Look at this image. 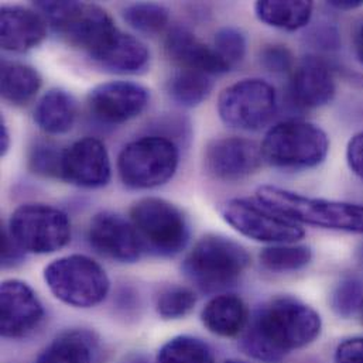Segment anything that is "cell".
<instances>
[{
  "label": "cell",
  "mask_w": 363,
  "mask_h": 363,
  "mask_svg": "<svg viewBox=\"0 0 363 363\" xmlns=\"http://www.w3.org/2000/svg\"><path fill=\"white\" fill-rule=\"evenodd\" d=\"M321 328L314 308L294 297H277L255 314L242 348L256 359L274 362L314 342Z\"/></svg>",
  "instance_id": "6da1fadb"
},
{
  "label": "cell",
  "mask_w": 363,
  "mask_h": 363,
  "mask_svg": "<svg viewBox=\"0 0 363 363\" xmlns=\"http://www.w3.org/2000/svg\"><path fill=\"white\" fill-rule=\"evenodd\" d=\"M257 199L297 223L363 233V205L314 198L276 185L260 186Z\"/></svg>",
  "instance_id": "7a4b0ae2"
},
{
  "label": "cell",
  "mask_w": 363,
  "mask_h": 363,
  "mask_svg": "<svg viewBox=\"0 0 363 363\" xmlns=\"http://www.w3.org/2000/svg\"><path fill=\"white\" fill-rule=\"evenodd\" d=\"M249 255L238 242L206 235L188 253L182 270L201 291L216 293L235 286L249 266Z\"/></svg>",
  "instance_id": "3957f363"
},
{
  "label": "cell",
  "mask_w": 363,
  "mask_h": 363,
  "mask_svg": "<svg viewBox=\"0 0 363 363\" xmlns=\"http://www.w3.org/2000/svg\"><path fill=\"white\" fill-rule=\"evenodd\" d=\"M263 162L284 170L320 166L328 156V135L306 121H284L273 126L260 146Z\"/></svg>",
  "instance_id": "277c9868"
},
{
  "label": "cell",
  "mask_w": 363,
  "mask_h": 363,
  "mask_svg": "<svg viewBox=\"0 0 363 363\" xmlns=\"http://www.w3.org/2000/svg\"><path fill=\"white\" fill-rule=\"evenodd\" d=\"M35 10L72 47L92 57L119 30L98 4L84 1H37Z\"/></svg>",
  "instance_id": "5b68a950"
},
{
  "label": "cell",
  "mask_w": 363,
  "mask_h": 363,
  "mask_svg": "<svg viewBox=\"0 0 363 363\" xmlns=\"http://www.w3.org/2000/svg\"><path fill=\"white\" fill-rule=\"evenodd\" d=\"M44 281L55 298L75 308L101 304L111 290L105 269L85 255L55 259L44 269Z\"/></svg>",
  "instance_id": "8992f818"
},
{
  "label": "cell",
  "mask_w": 363,
  "mask_h": 363,
  "mask_svg": "<svg viewBox=\"0 0 363 363\" xmlns=\"http://www.w3.org/2000/svg\"><path fill=\"white\" fill-rule=\"evenodd\" d=\"M179 163L180 152L172 139L146 136L123 147L118 159V172L126 186L152 189L170 182Z\"/></svg>",
  "instance_id": "52a82bcc"
},
{
  "label": "cell",
  "mask_w": 363,
  "mask_h": 363,
  "mask_svg": "<svg viewBox=\"0 0 363 363\" xmlns=\"http://www.w3.org/2000/svg\"><path fill=\"white\" fill-rule=\"evenodd\" d=\"M130 220L145 249L157 256H176L186 246L189 226L182 209L163 198H143L130 209Z\"/></svg>",
  "instance_id": "ba28073f"
},
{
  "label": "cell",
  "mask_w": 363,
  "mask_h": 363,
  "mask_svg": "<svg viewBox=\"0 0 363 363\" xmlns=\"http://www.w3.org/2000/svg\"><path fill=\"white\" fill-rule=\"evenodd\" d=\"M7 230L28 253L48 255L71 240V222L65 212L45 203H24L10 216Z\"/></svg>",
  "instance_id": "9c48e42d"
},
{
  "label": "cell",
  "mask_w": 363,
  "mask_h": 363,
  "mask_svg": "<svg viewBox=\"0 0 363 363\" xmlns=\"http://www.w3.org/2000/svg\"><path fill=\"white\" fill-rule=\"evenodd\" d=\"M277 112L273 85L260 78H246L225 88L218 98V115L229 128L256 132L270 123Z\"/></svg>",
  "instance_id": "30bf717a"
},
{
  "label": "cell",
  "mask_w": 363,
  "mask_h": 363,
  "mask_svg": "<svg viewBox=\"0 0 363 363\" xmlns=\"http://www.w3.org/2000/svg\"><path fill=\"white\" fill-rule=\"evenodd\" d=\"M220 215L240 235L262 243H296L306 235L300 223L273 211L257 198L229 199L222 205Z\"/></svg>",
  "instance_id": "8fae6325"
},
{
  "label": "cell",
  "mask_w": 363,
  "mask_h": 363,
  "mask_svg": "<svg viewBox=\"0 0 363 363\" xmlns=\"http://www.w3.org/2000/svg\"><path fill=\"white\" fill-rule=\"evenodd\" d=\"M150 102V91L132 81H109L88 94V108L101 122L122 125L140 116Z\"/></svg>",
  "instance_id": "7c38bea8"
},
{
  "label": "cell",
  "mask_w": 363,
  "mask_h": 363,
  "mask_svg": "<svg viewBox=\"0 0 363 363\" xmlns=\"http://www.w3.org/2000/svg\"><path fill=\"white\" fill-rule=\"evenodd\" d=\"M88 240L96 253L118 263H135L145 250L132 220L109 211L91 219Z\"/></svg>",
  "instance_id": "4fadbf2b"
},
{
  "label": "cell",
  "mask_w": 363,
  "mask_h": 363,
  "mask_svg": "<svg viewBox=\"0 0 363 363\" xmlns=\"http://www.w3.org/2000/svg\"><path fill=\"white\" fill-rule=\"evenodd\" d=\"M44 318L43 304L35 291L17 279L4 280L0 287V333L7 340L33 334Z\"/></svg>",
  "instance_id": "5bb4252c"
},
{
  "label": "cell",
  "mask_w": 363,
  "mask_h": 363,
  "mask_svg": "<svg viewBox=\"0 0 363 363\" xmlns=\"http://www.w3.org/2000/svg\"><path fill=\"white\" fill-rule=\"evenodd\" d=\"M263 162L260 146L243 138L212 140L203 156L206 173L219 182H240L255 174Z\"/></svg>",
  "instance_id": "9a60e30c"
},
{
  "label": "cell",
  "mask_w": 363,
  "mask_h": 363,
  "mask_svg": "<svg viewBox=\"0 0 363 363\" xmlns=\"http://www.w3.org/2000/svg\"><path fill=\"white\" fill-rule=\"evenodd\" d=\"M111 177L109 153L101 140L84 138L64 150L60 176L64 182L95 189L108 185Z\"/></svg>",
  "instance_id": "2e32d148"
},
{
  "label": "cell",
  "mask_w": 363,
  "mask_h": 363,
  "mask_svg": "<svg viewBox=\"0 0 363 363\" xmlns=\"http://www.w3.org/2000/svg\"><path fill=\"white\" fill-rule=\"evenodd\" d=\"M335 94L334 71L324 58L307 55L296 65L290 81V96L297 106L318 109L333 102Z\"/></svg>",
  "instance_id": "e0dca14e"
},
{
  "label": "cell",
  "mask_w": 363,
  "mask_h": 363,
  "mask_svg": "<svg viewBox=\"0 0 363 363\" xmlns=\"http://www.w3.org/2000/svg\"><path fill=\"white\" fill-rule=\"evenodd\" d=\"M47 37V21L34 9L3 6L0 10V43L9 52H27Z\"/></svg>",
  "instance_id": "ac0fdd59"
},
{
  "label": "cell",
  "mask_w": 363,
  "mask_h": 363,
  "mask_svg": "<svg viewBox=\"0 0 363 363\" xmlns=\"http://www.w3.org/2000/svg\"><path fill=\"white\" fill-rule=\"evenodd\" d=\"M169 57L184 69L203 72L209 77L229 72L230 68L222 61L213 48L203 44L189 30L173 28L166 38Z\"/></svg>",
  "instance_id": "d6986e66"
},
{
  "label": "cell",
  "mask_w": 363,
  "mask_h": 363,
  "mask_svg": "<svg viewBox=\"0 0 363 363\" xmlns=\"http://www.w3.org/2000/svg\"><path fill=\"white\" fill-rule=\"evenodd\" d=\"M99 67L116 74H138L150 61L147 45L138 37L118 30L92 57Z\"/></svg>",
  "instance_id": "ffe728a7"
},
{
  "label": "cell",
  "mask_w": 363,
  "mask_h": 363,
  "mask_svg": "<svg viewBox=\"0 0 363 363\" xmlns=\"http://www.w3.org/2000/svg\"><path fill=\"white\" fill-rule=\"evenodd\" d=\"M101 354V340L95 333L69 330L52 340L35 363H98Z\"/></svg>",
  "instance_id": "44dd1931"
},
{
  "label": "cell",
  "mask_w": 363,
  "mask_h": 363,
  "mask_svg": "<svg viewBox=\"0 0 363 363\" xmlns=\"http://www.w3.org/2000/svg\"><path fill=\"white\" fill-rule=\"evenodd\" d=\"M77 101L62 88L47 91L34 108V122L47 135L68 133L77 121Z\"/></svg>",
  "instance_id": "7402d4cb"
},
{
  "label": "cell",
  "mask_w": 363,
  "mask_h": 363,
  "mask_svg": "<svg viewBox=\"0 0 363 363\" xmlns=\"http://www.w3.org/2000/svg\"><path fill=\"white\" fill-rule=\"evenodd\" d=\"M247 307L235 294H220L206 303L201 313L205 328L218 337H235L247 324Z\"/></svg>",
  "instance_id": "603a6c76"
},
{
  "label": "cell",
  "mask_w": 363,
  "mask_h": 363,
  "mask_svg": "<svg viewBox=\"0 0 363 363\" xmlns=\"http://www.w3.org/2000/svg\"><path fill=\"white\" fill-rule=\"evenodd\" d=\"M0 79L3 99L14 106L27 105L38 94L43 84L35 68L14 61L1 62Z\"/></svg>",
  "instance_id": "cb8c5ba5"
},
{
  "label": "cell",
  "mask_w": 363,
  "mask_h": 363,
  "mask_svg": "<svg viewBox=\"0 0 363 363\" xmlns=\"http://www.w3.org/2000/svg\"><path fill=\"white\" fill-rule=\"evenodd\" d=\"M313 1L304 0H263L255 4V11L260 21L286 31H296L306 27L313 17Z\"/></svg>",
  "instance_id": "d4e9b609"
},
{
  "label": "cell",
  "mask_w": 363,
  "mask_h": 363,
  "mask_svg": "<svg viewBox=\"0 0 363 363\" xmlns=\"http://www.w3.org/2000/svg\"><path fill=\"white\" fill-rule=\"evenodd\" d=\"M212 86L209 75L180 68L167 81V94L182 108H196L211 95Z\"/></svg>",
  "instance_id": "484cf974"
},
{
  "label": "cell",
  "mask_w": 363,
  "mask_h": 363,
  "mask_svg": "<svg viewBox=\"0 0 363 363\" xmlns=\"http://www.w3.org/2000/svg\"><path fill=\"white\" fill-rule=\"evenodd\" d=\"M313 259V252L308 246L283 243L264 247L260 253V263L272 272L286 273L304 269Z\"/></svg>",
  "instance_id": "4316f807"
},
{
  "label": "cell",
  "mask_w": 363,
  "mask_h": 363,
  "mask_svg": "<svg viewBox=\"0 0 363 363\" xmlns=\"http://www.w3.org/2000/svg\"><path fill=\"white\" fill-rule=\"evenodd\" d=\"M157 363H215L213 354L202 340L179 335L169 340L159 351Z\"/></svg>",
  "instance_id": "83f0119b"
},
{
  "label": "cell",
  "mask_w": 363,
  "mask_h": 363,
  "mask_svg": "<svg viewBox=\"0 0 363 363\" xmlns=\"http://www.w3.org/2000/svg\"><path fill=\"white\" fill-rule=\"evenodd\" d=\"M123 20L136 31L147 35L162 33L170 18L169 10L157 3H133L123 9Z\"/></svg>",
  "instance_id": "f1b7e54d"
},
{
  "label": "cell",
  "mask_w": 363,
  "mask_h": 363,
  "mask_svg": "<svg viewBox=\"0 0 363 363\" xmlns=\"http://www.w3.org/2000/svg\"><path fill=\"white\" fill-rule=\"evenodd\" d=\"M195 304L196 296L191 289L173 286L159 294L156 310L163 320H180L194 310Z\"/></svg>",
  "instance_id": "f546056e"
},
{
  "label": "cell",
  "mask_w": 363,
  "mask_h": 363,
  "mask_svg": "<svg viewBox=\"0 0 363 363\" xmlns=\"http://www.w3.org/2000/svg\"><path fill=\"white\" fill-rule=\"evenodd\" d=\"M363 303V280L359 277H347L340 281L331 296V307L338 317L350 318L361 311Z\"/></svg>",
  "instance_id": "4dcf8cb0"
},
{
  "label": "cell",
  "mask_w": 363,
  "mask_h": 363,
  "mask_svg": "<svg viewBox=\"0 0 363 363\" xmlns=\"http://www.w3.org/2000/svg\"><path fill=\"white\" fill-rule=\"evenodd\" d=\"M246 47V37L236 27H223L215 34L213 50L230 69L243 61Z\"/></svg>",
  "instance_id": "1f68e13d"
},
{
  "label": "cell",
  "mask_w": 363,
  "mask_h": 363,
  "mask_svg": "<svg viewBox=\"0 0 363 363\" xmlns=\"http://www.w3.org/2000/svg\"><path fill=\"white\" fill-rule=\"evenodd\" d=\"M64 150L50 142H35L30 149L28 166L33 173L44 177L61 176V160Z\"/></svg>",
  "instance_id": "d6a6232c"
},
{
  "label": "cell",
  "mask_w": 363,
  "mask_h": 363,
  "mask_svg": "<svg viewBox=\"0 0 363 363\" xmlns=\"http://www.w3.org/2000/svg\"><path fill=\"white\" fill-rule=\"evenodd\" d=\"M260 64L264 69L273 74H284L293 69V54L291 51L281 44H270L264 45L260 50L259 55Z\"/></svg>",
  "instance_id": "836d02e7"
},
{
  "label": "cell",
  "mask_w": 363,
  "mask_h": 363,
  "mask_svg": "<svg viewBox=\"0 0 363 363\" xmlns=\"http://www.w3.org/2000/svg\"><path fill=\"white\" fill-rule=\"evenodd\" d=\"M24 250L16 243V240L10 236L7 228H3L1 232V266L4 269L7 267H16L23 262Z\"/></svg>",
  "instance_id": "e575fe53"
},
{
  "label": "cell",
  "mask_w": 363,
  "mask_h": 363,
  "mask_svg": "<svg viewBox=\"0 0 363 363\" xmlns=\"http://www.w3.org/2000/svg\"><path fill=\"white\" fill-rule=\"evenodd\" d=\"M335 363H363V337L341 342L335 351Z\"/></svg>",
  "instance_id": "d590c367"
},
{
  "label": "cell",
  "mask_w": 363,
  "mask_h": 363,
  "mask_svg": "<svg viewBox=\"0 0 363 363\" xmlns=\"http://www.w3.org/2000/svg\"><path fill=\"white\" fill-rule=\"evenodd\" d=\"M347 162L351 172L363 180V130L350 140L347 147Z\"/></svg>",
  "instance_id": "8d00e7d4"
},
{
  "label": "cell",
  "mask_w": 363,
  "mask_h": 363,
  "mask_svg": "<svg viewBox=\"0 0 363 363\" xmlns=\"http://www.w3.org/2000/svg\"><path fill=\"white\" fill-rule=\"evenodd\" d=\"M11 145V139H10V132L7 129V125L4 122V119H1L0 122V156H6L9 149Z\"/></svg>",
  "instance_id": "74e56055"
},
{
  "label": "cell",
  "mask_w": 363,
  "mask_h": 363,
  "mask_svg": "<svg viewBox=\"0 0 363 363\" xmlns=\"http://www.w3.org/2000/svg\"><path fill=\"white\" fill-rule=\"evenodd\" d=\"M333 9L342 10V11H350L355 10L363 6V0H333L328 3Z\"/></svg>",
  "instance_id": "f35d334b"
},
{
  "label": "cell",
  "mask_w": 363,
  "mask_h": 363,
  "mask_svg": "<svg viewBox=\"0 0 363 363\" xmlns=\"http://www.w3.org/2000/svg\"><path fill=\"white\" fill-rule=\"evenodd\" d=\"M354 50L358 61L363 65V20L358 24L354 33Z\"/></svg>",
  "instance_id": "ab89813d"
},
{
  "label": "cell",
  "mask_w": 363,
  "mask_h": 363,
  "mask_svg": "<svg viewBox=\"0 0 363 363\" xmlns=\"http://www.w3.org/2000/svg\"><path fill=\"white\" fill-rule=\"evenodd\" d=\"M126 363H147V361H145V359L140 358V357H136V358H133V359H129Z\"/></svg>",
  "instance_id": "60d3db41"
},
{
  "label": "cell",
  "mask_w": 363,
  "mask_h": 363,
  "mask_svg": "<svg viewBox=\"0 0 363 363\" xmlns=\"http://www.w3.org/2000/svg\"><path fill=\"white\" fill-rule=\"evenodd\" d=\"M361 314H362V321H363V303H362V306H361Z\"/></svg>",
  "instance_id": "b9f144b4"
},
{
  "label": "cell",
  "mask_w": 363,
  "mask_h": 363,
  "mask_svg": "<svg viewBox=\"0 0 363 363\" xmlns=\"http://www.w3.org/2000/svg\"><path fill=\"white\" fill-rule=\"evenodd\" d=\"M226 363H245V362H236V361H232V362H226Z\"/></svg>",
  "instance_id": "7bdbcfd3"
},
{
  "label": "cell",
  "mask_w": 363,
  "mask_h": 363,
  "mask_svg": "<svg viewBox=\"0 0 363 363\" xmlns=\"http://www.w3.org/2000/svg\"><path fill=\"white\" fill-rule=\"evenodd\" d=\"M362 253H363V250H362Z\"/></svg>",
  "instance_id": "ee69618b"
}]
</instances>
